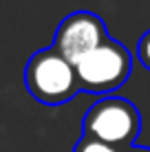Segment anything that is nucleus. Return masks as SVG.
<instances>
[{
    "instance_id": "1",
    "label": "nucleus",
    "mask_w": 150,
    "mask_h": 152,
    "mask_svg": "<svg viewBox=\"0 0 150 152\" xmlns=\"http://www.w3.org/2000/svg\"><path fill=\"white\" fill-rule=\"evenodd\" d=\"M24 86L31 97L44 106H62L82 91L75 64L62 57L53 46L29 57L24 69Z\"/></svg>"
},
{
    "instance_id": "2",
    "label": "nucleus",
    "mask_w": 150,
    "mask_h": 152,
    "mask_svg": "<svg viewBox=\"0 0 150 152\" xmlns=\"http://www.w3.org/2000/svg\"><path fill=\"white\" fill-rule=\"evenodd\" d=\"M82 130L86 137L126 150L141 132V113L124 97H102L82 117Z\"/></svg>"
},
{
    "instance_id": "3",
    "label": "nucleus",
    "mask_w": 150,
    "mask_h": 152,
    "mask_svg": "<svg viewBox=\"0 0 150 152\" xmlns=\"http://www.w3.org/2000/svg\"><path fill=\"white\" fill-rule=\"evenodd\" d=\"M132 71V55L121 42L108 38L104 44L75 62L80 88L89 93H110L126 84Z\"/></svg>"
},
{
    "instance_id": "4",
    "label": "nucleus",
    "mask_w": 150,
    "mask_h": 152,
    "mask_svg": "<svg viewBox=\"0 0 150 152\" xmlns=\"http://www.w3.org/2000/svg\"><path fill=\"white\" fill-rule=\"evenodd\" d=\"M110 35L106 31V22L97 13L75 11L60 22L58 31H55L53 49L62 57H66L71 64H75L86 53L104 44Z\"/></svg>"
},
{
    "instance_id": "5",
    "label": "nucleus",
    "mask_w": 150,
    "mask_h": 152,
    "mask_svg": "<svg viewBox=\"0 0 150 152\" xmlns=\"http://www.w3.org/2000/svg\"><path fill=\"white\" fill-rule=\"evenodd\" d=\"M73 152H124V150L113 148V145H108V143H102V141H97V139H93V137L82 134V137L77 139Z\"/></svg>"
},
{
    "instance_id": "6",
    "label": "nucleus",
    "mask_w": 150,
    "mask_h": 152,
    "mask_svg": "<svg viewBox=\"0 0 150 152\" xmlns=\"http://www.w3.org/2000/svg\"><path fill=\"white\" fill-rule=\"evenodd\" d=\"M137 55H139V62L150 71V31L143 33V38L139 40L137 44Z\"/></svg>"
},
{
    "instance_id": "7",
    "label": "nucleus",
    "mask_w": 150,
    "mask_h": 152,
    "mask_svg": "<svg viewBox=\"0 0 150 152\" xmlns=\"http://www.w3.org/2000/svg\"><path fill=\"white\" fill-rule=\"evenodd\" d=\"M124 152H150V148H146V145H130V148H126Z\"/></svg>"
}]
</instances>
